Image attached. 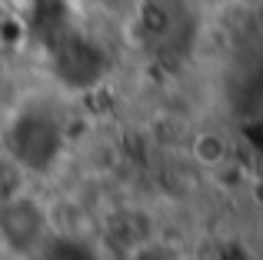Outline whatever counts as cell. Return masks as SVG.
Instances as JSON below:
<instances>
[{"instance_id":"6da1fadb","label":"cell","mask_w":263,"mask_h":260,"mask_svg":"<svg viewBox=\"0 0 263 260\" xmlns=\"http://www.w3.org/2000/svg\"><path fill=\"white\" fill-rule=\"evenodd\" d=\"M50 237V217L40 200L30 194H10L0 200V240L17 257H30L47 247Z\"/></svg>"}]
</instances>
